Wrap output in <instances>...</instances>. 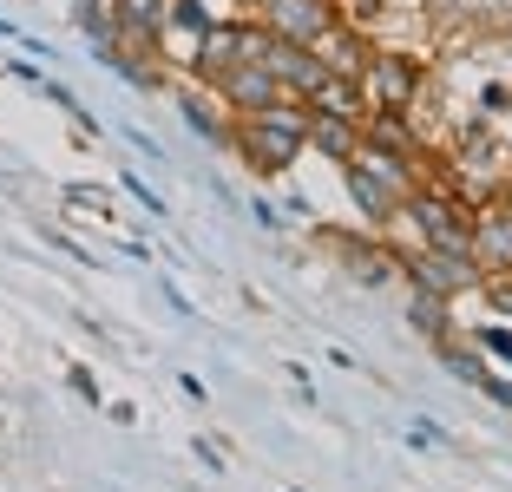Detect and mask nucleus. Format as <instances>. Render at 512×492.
Instances as JSON below:
<instances>
[{"instance_id":"nucleus-1","label":"nucleus","mask_w":512,"mask_h":492,"mask_svg":"<svg viewBox=\"0 0 512 492\" xmlns=\"http://www.w3.org/2000/svg\"><path fill=\"white\" fill-rule=\"evenodd\" d=\"M230 145L250 171L276 178L309 151V105L302 99H276L270 112H250V119H230Z\"/></svg>"},{"instance_id":"nucleus-13","label":"nucleus","mask_w":512,"mask_h":492,"mask_svg":"<svg viewBox=\"0 0 512 492\" xmlns=\"http://www.w3.org/2000/svg\"><path fill=\"white\" fill-rule=\"evenodd\" d=\"M309 145H316L322 158L348 164V158H355V145H362V119H335V112H309Z\"/></svg>"},{"instance_id":"nucleus-10","label":"nucleus","mask_w":512,"mask_h":492,"mask_svg":"<svg viewBox=\"0 0 512 492\" xmlns=\"http://www.w3.org/2000/svg\"><path fill=\"white\" fill-rule=\"evenodd\" d=\"M335 243V256H342V269L355 276V283H394V269H401V250H381V243H368V237H329Z\"/></svg>"},{"instance_id":"nucleus-5","label":"nucleus","mask_w":512,"mask_h":492,"mask_svg":"<svg viewBox=\"0 0 512 492\" xmlns=\"http://www.w3.org/2000/svg\"><path fill=\"white\" fill-rule=\"evenodd\" d=\"M506 184H512V151L499 145L493 132H467V145L453 158V191L480 210V204H493V197H506Z\"/></svg>"},{"instance_id":"nucleus-9","label":"nucleus","mask_w":512,"mask_h":492,"mask_svg":"<svg viewBox=\"0 0 512 492\" xmlns=\"http://www.w3.org/2000/svg\"><path fill=\"white\" fill-rule=\"evenodd\" d=\"M263 66H270V73H276V86H283V92H296V99H309V92L322 86V73H329V66L316 60V46L283 40V33H270V40H263Z\"/></svg>"},{"instance_id":"nucleus-11","label":"nucleus","mask_w":512,"mask_h":492,"mask_svg":"<svg viewBox=\"0 0 512 492\" xmlns=\"http://www.w3.org/2000/svg\"><path fill=\"white\" fill-rule=\"evenodd\" d=\"M342 184H348V197L362 204V217H368V224H394V217H401V197H394L388 184L375 178V171H362L355 158L342 164Z\"/></svg>"},{"instance_id":"nucleus-3","label":"nucleus","mask_w":512,"mask_h":492,"mask_svg":"<svg viewBox=\"0 0 512 492\" xmlns=\"http://www.w3.org/2000/svg\"><path fill=\"white\" fill-rule=\"evenodd\" d=\"M401 276L414 289H427V296L440 302H460L467 289L486 283V269L473 263L467 250H434V243H414V250H401Z\"/></svg>"},{"instance_id":"nucleus-14","label":"nucleus","mask_w":512,"mask_h":492,"mask_svg":"<svg viewBox=\"0 0 512 492\" xmlns=\"http://www.w3.org/2000/svg\"><path fill=\"white\" fill-rule=\"evenodd\" d=\"M362 138H368V145H381V151H401V158H421V138L407 132V112H368Z\"/></svg>"},{"instance_id":"nucleus-4","label":"nucleus","mask_w":512,"mask_h":492,"mask_svg":"<svg viewBox=\"0 0 512 492\" xmlns=\"http://www.w3.org/2000/svg\"><path fill=\"white\" fill-rule=\"evenodd\" d=\"M421 60L401 53V46H368V66H362V99L368 112H414L421 99Z\"/></svg>"},{"instance_id":"nucleus-7","label":"nucleus","mask_w":512,"mask_h":492,"mask_svg":"<svg viewBox=\"0 0 512 492\" xmlns=\"http://www.w3.org/2000/svg\"><path fill=\"white\" fill-rule=\"evenodd\" d=\"M256 20L270 33H283V40L316 46L322 33L342 20V7H335V0H256Z\"/></svg>"},{"instance_id":"nucleus-15","label":"nucleus","mask_w":512,"mask_h":492,"mask_svg":"<svg viewBox=\"0 0 512 492\" xmlns=\"http://www.w3.org/2000/svg\"><path fill=\"white\" fill-rule=\"evenodd\" d=\"M414 328L434 335V342H447V335H453V328H447V302L427 296V289H414Z\"/></svg>"},{"instance_id":"nucleus-2","label":"nucleus","mask_w":512,"mask_h":492,"mask_svg":"<svg viewBox=\"0 0 512 492\" xmlns=\"http://www.w3.org/2000/svg\"><path fill=\"white\" fill-rule=\"evenodd\" d=\"M407 230L421 243H434V250H467L473 256V204L453 184H414L401 204Z\"/></svg>"},{"instance_id":"nucleus-12","label":"nucleus","mask_w":512,"mask_h":492,"mask_svg":"<svg viewBox=\"0 0 512 492\" xmlns=\"http://www.w3.org/2000/svg\"><path fill=\"white\" fill-rule=\"evenodd\" d=\"M309 112H335V119H368V99H362V79L348 73H322V86L309 92Z\"/></svg>"},{"instance_id":"nucleus-8","label":"nucleus","mask_w":512,"mask_h":492,"mask_svg":"<svg viewBox=\"0 0 512 492\" xmlns=\"http://www.w3.org/2000/svg\"><path fill=\"white\" fill-rule=\"evenodd\" d=\"M473 263L486 276H512V204L506 197L473 210Z\"/></svg>"},{"instance_id":"nucleus-6","label":"nucleus","mask_w":512,"mask_h":492,"mask_svg":"<svg viewBox=\"0 0 512 492\" xmlns=\"http://www.w3.org/2000/svg\"><path fill=\"white\" fill-rule=\"evenodd\" d=\"M211 92H217V105H230V119L270 112L276 99H296V92H283V86H276V73H270L263 60H237L230 73H217V79H211Z\"/></svg>"},{"instance_id":"nucleus-16","label":"nucleus","mask_w":512,"mask_h":492,"mask_svg":"<svg viewBox=\"0 0 512 492\" xmlns=\"http://www.w3.org/2000/svg\"><path fill=\"white\" fill-rule=\"evenodd\" d=\"M184 119H191L197 132H211V138H230V125H224V119H211V105L197 99V92H184Z\"/></svg>"},{"instance_id":"nucleus-17","label":"nucleus","mask_w":512,"mask_h":492,"mask_svg":"<svg viewBox=\"0 0 512 492\" xmlns=\"http://www.w3.org/2000/svg\"><path fill=\"white\" fill-rule=\"evenodd\" d=\"M480 289H486V302H493L499 315H512V276H486Z\"/></svg>"}]
</instances>
